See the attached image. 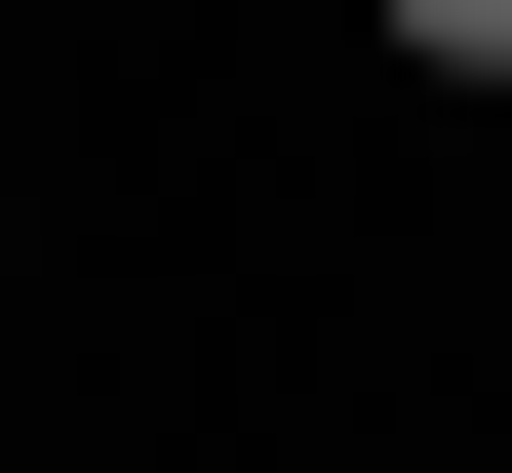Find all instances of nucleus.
<instances>
[{
  "label": "nucleus",
  "instance_id": "obj_1",
  "mask_svg": "<svg viewBox=\"0 0 512 473\" xmlns=\"http://www.w3.org/2000/svg\"><path fill=\"white\" fill-rule=\"evenodd\" d=\"M394 79H512V0H394Z\"/></svg>",
  "mask_w": 512,
  "mask_h": 473
}]
</instances>
